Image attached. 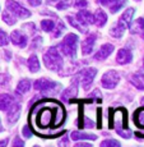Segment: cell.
<instances>
[{
	"label": "cell",
	"instance_id": "1",
	"mask_svg": "<svg viewBox=\"0 0 144 147\" xmlns=\"http://www.w3.org/2000/svg\"><path fill=\"white\" fill-rule=\"evenodd\" d=\"M44 61L46 68L54 72H59L63 68V56L59 53L58 47H50L44 55Z\"/></svg>",
	"mask_w": 144,
	"mask_h": 147
},
{
	"label": "cell",
	"instance_id": "2",
	"mask_svg": "<svg viewBox=\"0 0 144 147\" xmlns=\"http://www.w3.org/2000/svg\"><path fill=\"white\" fill-rule=\"evenodd\" d=\"M77 45H78V36L74 33H69L64 37L63 42H60L59 49L65 56L70 59H74L77 55Z\"/></svg>",
	"mask_w": 144,
	"mask_h": 147
},
{
	"label": "cell",
	"instance_id": "3",
	"mask_svg": "<svg viewBox=\"0 0 144 147\" xmlns=\"http://www.w3.org/2000/svg\"><path fill=\"white\" fill-rule=\"evenodd\" d=\"M37 91L42 92V94H56V92L60 90V83L58 82H54L51 80H47V78H40L35 82L33 84Z\"/></svg>",
	"mask_w": 144,
	"mask_h": 147
},
{
	"label": "cell",
	"instance_id": "4",
	"mask_svg": "<svg viewBox=\"0 0 144 147\" xmlns=\"http://www.w3.org/2000/svg\"><path fill=\"white\" fill-rule=\"evenodd\" d=\"M7 9L9 10L10 13H13L17 18L21 19H26L31 17V12L28 9H26L24 7H22L21 4H18L14 0H7Z\"/></svg>",
	"mask_w": 144,
	"mask_h": 147
},
{
	"label": "cell",
	"instance_id": "5",
	"mask_svg": "<svg viewBox=\"0 0 144 147\" xmlns=\"http://www.w3.org/2000/svg\"><path fill=\"white\" fill-rule=\"evenodd\" d=\"M96 74H97V69H96V68H86V69L80 70V72L78 73V78H79V81H80L84 90H89Z\"/></svg>",
	"mask_w": 144,
	"mask_h": 147
},
{
	"label": "cell",
	"instance_id": "6",
	"mask_svg": "<svg viewBox=\"0 0 144 147\" xmlns=\"http://www.w3.org/2000/svg\"><path fill=\"white\" fill-rule=\"evenodd\" d=\"M119 81H120V76H119V73L115 72V70H109V72H106L105 74L102 76V80H101L102 86L107 90L115 88V87L117 86Z\"/></svg>",
	"mask_w": 144,
	"mask_h": 147
},
{
	"label": "cell",
	"instance_id": "7",
	"mask_svg": "<svg viewBox=\"0 0 144 147\" xmlns=\"http://www.w3.org/2000/svg\"><path fill=\"white\" fill-rule=\"evenodd\" d=\"M100 3L103 7L109 8L110 12L114 14V13H117L123 8L128 3V0H100Z\"/></svg>",
	"mask_w": 144,
	"mask_h": 147
},
{
	"label": "cell",
	"instance_id": "8",
	"mask_svg": "<svg viewBox=\"0 0 144 147\" xmlns=\"http://www.w3.org/2000/svg\"><path fill=\"white\" fill-rule=\"evenodd\" d=\"M114 49H115L114 45H111V44H103L102 46H101V49L94 54V59H96V60H105V59H107L112 54Z\"/></svg>",
	"mask_w": 144,
	"mask_h": 147
},
{
	"label": "cell",
	"instance_id": "9",
	"mask_svg": "<svg viewBox=\"0 0 144 147\" xmlns=\"http://www.w3.org/2000/svg\"><path fill=\"white\" fill-rule=\"evenodd\" d=\"M134 13H135V10L133 9V8H129V9L125 10L123 16L120 17L117 24L120 27H123L124 30L129 28V26H130V23H131V21H133V17H134Z\"/></svg>",
	"mask_w": 144,
	"mask_h": 147
},
{
	"label": "cell",
	"instance_id": "10",
	"mask_svg": "<svg viewBox=\"0 0 144 147\" xmlns=\"http://www.w3.org/2000/svg\"><path fill=\"white\" fill-rule=\"evenodd\" d=\"M19 117H21V105L18 102H15V104L13 102L12 106L8 109V121L10 124H14V123H17Z\"/></svg>",
	"mask_w": 144,
	"mask_h": 147
},
{
	"label": "cell",
	"instance_id": "11",
	"mask_svg": "<svg viewBox=\"0 0 144 147\" xmlns=\"http://www.w3.org/2000/svg\"><path fill=\"white\" fill-rule=\"evenodd\" d=\"M10 40L15 46L18 47H26L27 46V36L23 35L21 31H13L10 35Z\"/></svg>",
	"mask_w": 144,
	"mask_h": 147
},
{
	"label": "cell",
	"instance_id": "12",
	"mask_svg": "<svg viewBox=\"0 0 144 147\" xmlns=\"http://www.w3.org/2000/svg\"><path fill=\"white\" fill-rule=\"evenodd\" d=\"M75 18H77L80 23H83L84 26L94 23V16H93L91 12H88V10H80V12L77 14Z\"/></svg>",
	"mask_w": 144,
	"mask_h": 147
},
{
	"label": "cell",
	"instance_id": "13",
	"mask_svg": "<svg viewBox=\"0 0 144 147\" xmlns=\"http://www.w3.org/2000/svg\"><path fill=\"white\" fill-rule=\"evenodd\" d=\"M77 95H78V80L75 78L74 82L72 83V86L68 87L65 91H63V94H61V97H63V100L68 101L69 98L75 97Z\"/></svg>",
	"mask_w": 144,
	"mask_h": 147
},
{
	"label": "cell",
	"instance_id": "14",
	"mask_svg": "<svg viewBox=\"0 0 144 147\" xmlns=\"http://www.w3.org/2000/svg\"><path fill=\"white\" fill-rule=\"evenodd\" d=\"M94 42H96V35H91L83 41L82 44V53L83 55H88L93 51V47H94Z\"/></svg>",
	"mask_w": 144,
	"mask_h": 147
},
{
	"label": "cell",
	"instance_id": "15",
	"mask_svg": "<svg viewBox=\"0 0 144 147\" xmlns=\"http://www.w3.org/2000/svg\"><path fill=\"white\" fill-rule=\"evenodd\" d=\"M133 60V54L128 49H120L116 56V61L119 64H128Z\"/></svg>",
	"mask_w": 144,
	"mask_h": 147
},
{
	"label": "cell",
	"instance_id": "16",
	"mask_svg": "<svg viewBox=\"0 0 144 147\" xmlns=\"http://www.w3.org/2000/svg\"><path fill=\"white\" fill-rule=\"evenodd\" d=\"M13 102H14V98L10 95H8V94H1L0 95V110L7 111V110L12 106Z\"/></svg>",
	"mask_w": 144,
	"mask_h": 147
},
{
	"label": "cell",
	"instance_id": "17",
	"mask_svg": "<svg viewBox=\"0 0 144 147\" xmlns=\"http://www.w3.org/2000/svg\"><path fill=\"white\" fill-rule=\"evenodd\" d=\"M93 16H94V23L97 24L98 27H103L106 24V22H107V14L103 12L102 9H97Z\"/></svg>",
	"mask_w": 144,
	"mask_h": 147
},
{
	"label": "cell",
	"instance_id": "18",
	"mask_svg": "<svg viewBox=\"0 0 144 147\" xmlns=\"http://www.w3.org/2000/svg\"><path fill=\"white\" fill-rule=\"evenodd\" d=\"M129 28H130L131 33H142L144 31V18H138L137 21H134V22L131 21Z\"/></svg>",
	"mask_w": 144,
	"mask_h": 147
},
{
	"label": "cell",
	"instance_id": "19",
	"mask_svg": "<svg viewBox=\"0 0 144 147\" xmlns=\"http://www.w3.org/2000/svg\"><path fill=\"white\" fill-rule=\"evenodd\" d=\"M131 83L134 84L138 90H144V74L142 72H137L131 77Z\"/></svg>",
	"mask_w": 144,
	"mask_h": 147
},
{
	"label": "cell",
	"instance_id": "20",
	"mask_svg": "<svg viewBox=\"0 0 144 147\" xmlns=\"http://www.w3.org/2000/svg\"><path fill=\"white\" fill-rule=\"evenodd\" d=\"M28 69L32 73H36L40 70V61L36 54H32V55L28 58Z\"/></svg>",
	"mask_w": 144,
	"mask_h": 147
},
{
	"label": "cell",
	"instance_id": "21",
	"mask_svg": "<svg viewBox=\"0 0 144 147\" xmlns=\"http://www.w3.org/2000/svg\"><path fill=\"white\" fill-rule=\"evenodd\" d=\"M31 86H32V82H31L29 80H22V81H19L18 86H17L15 92L17 94H19V95L26 94L27 91H29Z\"/></svg>",
	"mask_w": 144,
	"mask_h": 147
},
{
	"label": "cell",
	"instance_id": "22",
	"mask_svg": "<svg viewBox=\"0 0 144 147\" xmlns=\"http://www.w3.org/2000/svg\"><path fill=\"white\" fill-rule=\"evenodd\" d=\"M72 140L73 141H79V140H97L96 134H88V133H83V132H73L72 133Z\"/></svg>",
	"mask_w": 144,
	"mask_h": 147
},
{
	"label": "cell",
	"instance_id": "23",
	"mask_svg": "<svg viewBox=\"0 0 144 147\" xmlns=\"http://www.w3.org/2000/svg\"><path fill=\"white\" fill-rule=\"evenodd\" d=\"M134 121L138 127L144 128V107L142 109H138L134 114Z\"/></svg>",
	"mask_w": 144,
	"mask_h": 147
},
{
	"label": "cell",
	"instance_id": "24",
	"mask_svg": "<svg viewBox=\"0 0 144 147\" xmlns=\"http://www.w3.org/2000/svg\"><path fill=\"white\" fill-rule=\"evenodd\" d=\"M3 21H4L7 24H9V26H13V24L17 23V17L7 9L3 12Z\"/></svg>",
	"mask_w": 144,
	"mask_h": 147
},
{
	"label": "cell",
	"instance_id": "25",
	"mask_svg": "<svg viewBox=\"0 0 144 147\" xmlns=\"http://www.w3.org/2000/svg\"><path fill=\"white\" fill-rule=\"evenodd\" d=\"M68 21L70 22V24H72L73 27L77 28L78 31H80V32H88V28H87V26H84L83 23H80V22H79L77 18H73V17H68Z\"/></svg>",
	"mask_w": 144,
	"mask_h": 147
},
{
	"label": "cell",
	"instance_id": "26",
	"mask_svg": "<svg viewBox=\"0 0 144 147\" xmlns=\"http://www.w3.org/2000/svg\"><path fill=\"white\" fill-rule=\"evenodd\" d=\"M41 28L46 32H51V31L55 28V22L51 21V19H45V21L41 22Z\"/></svg>",
	"mask_w": 144,
	"mask_h": 147
},
{
	"label": "cell",
	"instance_id": "27",
	"mask_svg": "<svg viewBox=\"0 0 144 147\" xmlns=\"http://www.w3.org/2000/svg\"><path fill=\"white\" fill-rule=\"evenodd\" d=\"M124 32H125V30H124L123 27H120L119 24L114 26L111 30H110V33H111V36H114V37H116V38H120L121 36L124 35Z\"/></svg>",
	"mask_w": 144,
	"mask_h": 147
},
{
	"label": "cell",
	"instance_id": "28",
	"mask_svg": "<svg viewBox=\"0 0 144 147\" xmlns=\"http://www.w3.org/2000/svg\"><path fill=\"white\" fill-rule=\"evenodd\" d=\"M101 146L102 147H120V142L116 140H106L103 141L102 143H101Z\"/></svg>",
	"mask_w": 144,
	"mask_h": 147
},
{
	"label": "cell",
	"instance_id": "29",
	"mask_svg": "<svg viewBox=\"0 0 144 147\" xmlns=\"http://www.w3.org/2000/svg\"><path fill=\"white\" fill-rule=\"evenodd\" d=\"M72 4H73V0H60V1L56 4V8H58V9H60V10H63V9L69 8Z\"/></svg>",
	"mask_w": 144,
	"mask_h": 147
},
{
	"label": "cell",
	"instance_id": "30",
	"mask_svg": "<svg viewBox=\"0 0 144 147\" xmlns=\"http://www.w3.org/2000/svg\"><path fill=\"white\" fill-rule=\"evenodd\" d=\"M8 45V36L4 31L0 28V46H7Z\"/></svg>",
	"mask_w": 144,
	"mask_h": 147
},
{
	"label": "cell",
	"instance_id": "31",
	"mask_svg": "<svg viewBox=\"0 0 144 147\" xmlns=\"http://www.w3.org/2000/svg\"><path fill=\"white\" fill-rule=\"evenodd\" d=\"M64 28H65V27H64L63 23H59V24H58V30H56L55 33H54V37H59V36L61 35V32L64 31Z\"/></svg>",
	"mask_w": 144,
	"mask_h": 147
},
{
	"label": "cell",
	"instance_id": "32",
	"mask_svg": "<svg viewBox=\"0 0 144 147\" xmlns=\"http://www.w3.org/2000/svg\"><path fill=\"white\" fill-rule=\"evenodd\" d=\"M74 5H75L77 8H87L88 3H87L86 0H77V3H75Z\"/></svg>",
	"mask_w": 144,
	"mask_h": 147
},
{
	"label": "cell",
	"instance_id": "33",
	"mask_svg": "<svg viewBox=\"0 0 144 147\" xmlns=\"http://www.w3.org/2000/svg\"><path fill=\"white\" fill-rule=\"evenodd\" d=\"M13 146H15V147H19V146H24V142L21 140L19 137H17L15 140H14V142H13Z\"/></svg>",
	"mask_w": 144,
	"mask_h": 147
},
{
	"label": "cell",
	"instance_id": "34",
	"mask_svg": "<svg viewBox=\"0 0 144 147\" xmlns=\"http://www.w3.org/2000/svg\"><path fill=\"white\" fill-rule=\"evenodd\" d=\"M28 4L32 5V7H38V5H41V0H27Z\"/></svg>",
	"mask_w": 144,
	"mask_h": 147
},
{
	"label": "cell",
	"instance_id": "35",
	"mask_svg": "<svg viewBox=\"0 0 144 147\" xmlns=\"http://www.w3.org/2000/svg\"><path fill=\"white\" fill-rule=\"evenodd\" d=\"M23 134L26 136L27 138H29L31 136H32V133L29 132V129H28V127H27V125H24V128H23Z\"/></svg>",
	"mask_w": 144,
	"mask_h": 147
},
{
	"label": "cell",
	"instance_id": "36",
	"mask_svg": "<svg viewBox=\"0 0 144 147\" xmlns=\"http://www.w3.org/2000/svg\"><path fill=\"white\" fill-rule=\"evenodd\" d=\"M75 147H92L91 143H84V142H82V143H77L75 145Z\"/></svg>",
	"mask_w": 144,
	"mask_h": 147
},
{
	"label": "cell",
	"instance_id": "37",
	"mask_svg": "<svg viewBox=\"0 0 144 147\" xmlns=\"http://www.w3.org/2000/svg\"><path fill=\"white\" fill-rule=\"evenodd\" d=\"M41 41H42V38H41V37H37L35 41H33V46H32V47H37L38 45H40L38 42H41Z\"/></svg>",
	"mask_w": 144,
	"mask_h": 147
},
{
	"label": "cell",
	"instance_id": "38",
	"mask_svg": "<svg viewBox=\"0 0 144 147\" xmlns=\"http://www.w3.org/2000/svg\"><path fill=\"white\" fill-rule=\"evenodd\" d=\"M92 96H94V97H98V98H100V96H101V92L98 91V90H96L94 92H92Z\"/></svg>",
	"mask_w": 144,
	"mask_h": 147
},
{
	"label": "cell",
	"instance_id": "39",
	"mask_svg": "<svg viewBox=\"0 0 144 147\" xmlns=\"http://www.w3.org/2000/svg\"><path fill=\"white\" fill-rule=\"evenodd\" d=\"M7 145H8V138H7V140L0 141V146H7Z\"/></svg>",
	"mask_w": 144,
	"mask_h": 147
},
{
	"label": "cell",
	"instance_id": "40",
	"mask_svg": "<svg viewBox=\"0 0 144 147\" xmlns=\"http://www.w3.org/2000/svg\"><path fill=\"white\" fill-rule=\"evenodd\" d=\"M3 131V125H1V120H0V132Z\"/></svg>",
	"mask_w": 144,
	"mask_h": 147
},
{
	"label": "cell",
	"instance_id": "41",
	"mask_svg": "<svg viewBox=\"0 0 144 147\" xmlns=\"http://www.w3.org/2000/svg\"><path fill=\"white\" fill-rule=\"evenodd\" d=\"M142 104H143V106H144V97L142 98Z\"/></svg>",
	"mask_w": 144,
	"mask_h": 147
},
{
	"label": "cell",
	"instance_id": "42",
	"mask_svg": "<svg viewBox=\"0 0 144 147\" xmlns=\"http://www.w3.org/2000/svg\"><path fill=\"white\" fill-rule=\"evenodd\" d=\"M142 33H143V38H144V31H143V32H142Z\"/></svg>",
	"mask_w": 144,
	"mask_h": 147
},
{
	"label": "cell",
	"instance_id": "43",
	"mask_svg": "<svg viewBox=\"0 0 144 147\" xmlns=\"http://www.w3.org/2000/svg\"><path fill=\"white\" fill-rule=\"evenodd\" d=\"M137 1H140V0H137Z\"/></svg>",
	"mask_w": 144,
	"mask_h": 147
},
{
	"label": "cell",
	"instance_id": "44",
	"mask_svg": "<svg viewBox=\"0 0 144 147\" xmlns=\"http://www.w3.org/2000/svg\"><path fill=\"white\" fill-rule=\"evenodd\" d=\"M143 63H144V59H143Z\"/></svg>",
	"mask_w": 144,
	"mask_h": 147
}]
</instances>
